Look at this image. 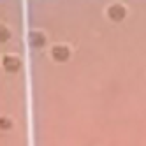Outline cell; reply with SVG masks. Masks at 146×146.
I'll list each match as a JSON object with an SVG mask.
<instances>
[{
    "instance_id": "cell-1",
    "label": "cell",
    "mask_w": 146,
    "mask_h": 146,
    "mask_svg": "<svg viewBox=\"0 0 146 146\" xmlns=\"http://www.w3.org/2000/svg\"><path fill=\"white\" fill-rule=\"evenodd\" d=\"M51 55H53V58H55L56 62H65V60H69V56H70V51H69V48H65V46H55L53 51H51Z\"/></svg>"
},
{
    "instance_id": "cell-2",
    "label": "cell",
    "mask_w": 146,
    "mask_h": 146,
    "mask_svg": "<svg viewBox=\"0 0 146 146\" xmlns=\"http://www.w3.org/2000/svg\"><path fill=\"white\" fill-rule=\"evenodd\" d=\"M19 67H21L19 58H16V56H4V69L7 72H16V70H19Z\"/></svg>"
},
{
    "instance_id": "cell-3",
    "label": "cell",
    "mask_w": 146,
    "mask_h": 146,
    "mask_svg": "<svg viewBox=\"0 0 146 146\" xmlns=\"http://www.w3.org/2000/svg\"><path fill=\"white\" fill-rule=\"evenodd\" d=\"M108 16L113 19V21H121L125 18V9L121 5H111L108 9Z\"/></svg>"
},
{
    "instance_id": "cell-4",
    "label": "cell",
    "mask_w": 146,
    "mask_h": 146,
    "mask_svg": "<svg viewBox=\"0 0 146 146\" xmlns=\"http://www.w3.org/2000/svg\"><path fill=\"white\" fill-rule=\"evenodd\" d=\"M28 40H30V44H32L34 48H40V46H44V42H46L44 35H42V34H39V32H34V34H30Z\"/></svg>"
},
{
    "instance_id": "cell-5",
    "label": "cell",
    "mask_w": 146,
    "mask_h": 146,
    "mask_svg": "<svg viewBox=\"0 0 146 146\" xmlns=\"http://www.w3.org/2000/svg\"><path fill=\"white\" fill-rule=\"evenodd\" d=\"M11 37V34H9V30L5 27H0V42H5V40Z\"/></svg>"
},
{
    "instance_id": "cell-6",
    "label": "cell",
    "mask_w": 146,
    "mask_h": 146,
    "mask_svg": "<svg viewBox=\"0 0 146 146\" xmlns=\"http://www.w3.org/2000/svg\"><path fill=\"white\" fill-rule=\"evenodd\" d=\"M11 120H7V118H0V129H2V130H9V129H11Z\"/></svg>"
}]
</instances>
